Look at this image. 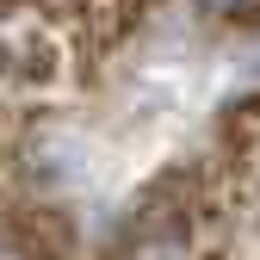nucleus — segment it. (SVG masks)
<instances>
[{"mask_svg": "<svg viewBox=\"0 0 260 260\" xmlns=\"http://www.w3.org/2000/svg\"><path fill=\"white\" fill-rule=\"evenodd\" d=\"M0 260H13V254H7V248H0Z\"/></svg>", "mask_w": 260, "mask_h": 260, "instance_id": "1", "label": "nucleus"}]
</instances>
